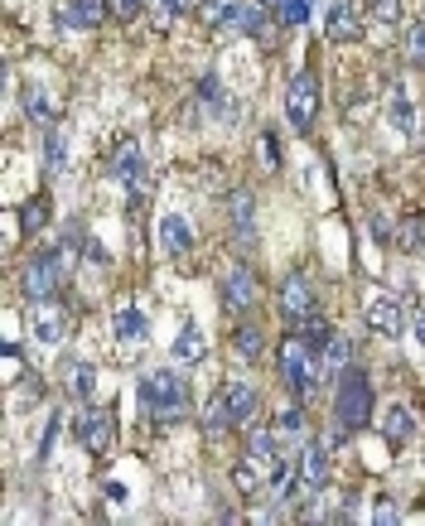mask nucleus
<instances>
[{
	"label": "nucleus",
	"instance_id": "obj_39",
	"mask_svg": "<svg viewBox=\"0 0 425 526\" xmlns=\"http://www.w3.org/2000/svg\"><path fill=\"white\" fill-rule=\"evenodd\" d=\"M372 522H377V526H397V522H401L397 502H387V498H382L377 507H372Z\"/></svg>",
	"mask_w": 425,
	"mask_h": 526
},
{
	"label": "nucleus",
	"instance_id": "obj_42",
	"mask_svg": "<svg viewBox=\"0 0 425 526\" xmlns=\"http://www.w3.org/2000/svg\"><path fill=\"white\" fill-rule=\"evenodd\" d=\"M411 333H416V343L425 348V305L416 309V314H411Z\"/></svg>",
	"mask_w": 425,
	"mask_h": 526
},
{
	"label": "nucleus",
	"instance_id": "obj_8",
	"mask_svg": "<svg viewBox=\"0 0 425 526\" xmlns=\"http://www.w3.org/2000/svg\"><path fill=\"white\" fill-rule=\"evenodd\" d=\"M78 440H83L87 454H112L116 444V411L112 406H87V411H78Z\"/></svg>",
	"mask_w": 425,
	"mask_h": 526
},
{
	"label": "nucleus",
	"instance_id": "obj_41",
	"mask_svg": "<svg viewBox=\"0 0 425 526\" xmlns=\"http://www.w3.org/2000/svg\"><path fill=\"white\" fill-rule=\"evenodd\" d=\"M58 425H63V420H49V435H44V444H39V459H49V449H54V435H58Z\"/></svg>",
	"mask_w": 425,
	"mask_h": 526
},
{
	"label": "nucleus",
	"instance_id": "obj_13",
	"mask_svg": "<svg viewBox=\"0 0 425 526\" xmlns=\"http://www.w3.org/2000/svg\"><path fill=\"white\" fill-rule=\"evenodd\" d=\"M107 169H112V179H121V184H136L145 169V155H141V140L136 136H121L112 145V155H107Z\"/></svg>",
	"mask_w": 425,
	"mask_h": 526
},
{
	"label": "nucleus",
	"instance_id": "obj_15",
	"mask_svg": "<svg viewBox=\"0 0 425 526\" xmlns=\"http://www.w3.org/2000/svg\"><path fill=\"white\" fill-rule=\"evenodd\" d=\"M160 247H165V256H189L194 251V222L179 218V213H170V218H160Z\"/></svg>",
	"mask_w": 425,
	"mask_h": 526
},
{
	"label": "nucleus",
	"instance_id": "obj_40",
	"mask_svg": "<svg viewBox=\"0 0 425 526\" xmlns=\"http://www.w3.org/2000/svg\"><path fill=\"white\" fill-rule=\"evenodd\" d=\"M261 160H266V169H281V145H276V136H261Z\"/></svg>",
	"mask_w": 425,
	"mask_h": 526
},
{
	"label": "nucleus",
	"instance_id": "obj_26",
	"mask_svg": "<svg viewBox=\"0 0 425 526\" xmlns=\"http://www.w3.org/2000/svg\"><path fill=\"white\" fill-rule=\"evenodd\" d=\"M44 222H49V194H34L25 208H20V232L34 237V232H44Z\"/></svg>",
	"mask_w": 425,
	"mask_h": 526
},
{
	"label": "nucleus",
	"instance_id": "obj_33",
	"mask_svg": "<svg viewBox=\"0 0 425 526\" xmlns=\"http://www.w3.org/2000/svg\"><path fill=\"white\" fill-rule=\"evenodd\" d=\"M247 454L271 464V459H276V435H271V430H252V435H247Z\"/></svg>",
	"mask_w": 425,
	"mask_h": 526
},
{
	"label": "nucleus",
	"instance_id": "obj_20",
	"mask_svg": "<svg viewBox=\"0 0 425 526\" xmlns=\"http://www.w3.org/2000/svg\"><path fill=\"white\" fill-rule=\"evenodd\" d=\"M232 348H237V358H247V362H266V333H261V324L242 319V324L232 329Z\"/></svg>",
	"mask_w": 425,
	"mask_h": 526
},
{
	"label": "nucleus",
	"instance_id": "obj_14",
	"mask_svg": "<svg viewBox=\"0 0 425 526\" xmlns=\"http://www.w3.org/2000/svg\"><path fill=\"white\" fill-rule=\"evenodd\" d=\"M295 473L305 488H329V449L319 440H300V459H295Z\"/></svg>",
	"mask_w": 425,
	"mask_h": 526
},
{
	"label": "nucleus",
	"instance_id": "obj_18",
	"mask_svg": "<svg viewBox=\"0 0 425 526\" xmlns=\"http://www.w3.org/2000/svg\"><path fill=\"white\" fill-rule=\"evenodd\" d=\"M107 15V0H63V15L58 25L63 29H97Z\"/></svg>",
	"mask_w": 425,
	"mask_h": 526
},
{
	"label": "nucleus",
	"instance_id": "obj_4",
	"mask_svg": "<svg viewBox=\"0 0 425 526\" xmlns=\"http://www.w3.org/2000/svg\"><path fill=\"white\" fill-rule=\"evenodd\" d=\"M73 261H78V251L63 247V242H58L54 251H39V256L25 266V280H20V290H25L29 305L54 300V290L63 285V276H68V266H73Z\"/></svg>",
	"mask_w": 425,
	"mask_h": 526
},
{
	"label": "nucleus",
	"instance_id": "obj_32",
	"mask_svg": "<svg viewBox=\"0 0 425 526\" xmlns=\"http://www.w3.org/2000/svg\"><path fill=\"white\" fill-rule=\"evenodd\" d=\"M300 338H305L310 348H324V343L334 338V324H329V319H319V314H310V319L300 324Z\"/></svg>",
	"mask_w": 425,
	"mask_h": 526
},
{
	"label": "nucleus",
	"instance_id": "obj_6",
	"mask_svg": "<svg viewBox=\"0 0 425 526\" xmlns=\"http://www.w3.org/2000/svg\"><path fill=\"white\" fill-rule=\"evenodd\" d=\"M218 295H223V309L227 314H252L256 300H261V280L247 261H232L223 271V285H218Z\"/></svg>",
	"mask_w": 425,
	"mask_h": 526
},
{
	"label": "nucleus",
	"instance_id": "obj_43",
	"mask_svg": "<svg viewBox=\"0 0 425 526\" xmlns=\"http://www.w3.org/2000/svg\"><path fill=\"white\" fill-rule=\"evenodd\" d=\"M266 5H285V0H266Z\"/></svg>",
	"mask_w": 425,
	"mask_h": 526
},
{
	"label": "nucleus",
	"instance_id": "obj_35",
	"mask_svg": "<svg viewBox=\"0 0 425 526\" xmlns=\"http://www.w3.org/2000/svg\"><path fill=\"white\" fill-rule=\"evenodd\" d=\"M276 430H281V435H300V440H305V435H310V430H305V411H300V406H290V411H281V420H276Z\"/></svg>",
	"mask_w": 425,
	"mask_h": 526
},
{
	"label": "nucleus",
	"instance_id": "obj_19",
	"mask_svg": "<svg viewBox=\"0 0 425 526\" xmlns=\"http://www.w3.org/2000/svg\"><path fill=\"white\" fill-rule=\"evenodd\" d=\"M63 391H68L73 401H92V391H97V367L83 358H73L63 367Z\"/></svg>",
	"mask_w": 425,
	"mask_h": 526
},
{
	"label": "nucleus",
	"instance_id": "obj_2",
	"mask_svg": "<svg viewBox=\"0 0 425 526\" xmlns=\"http://www.w3.org/2000/svg\"><path fill=\"white\" fill-rule=\"evenodd\" d=\"M334 420H339L343 435L368 430V420H372V377L368 372L348 367V372L339 377V391H334Z\"/></svg>",
	"mask_w": 425,
	"mask_h": 526
},
{
	"label": "nucleus",
	"instance_id": "obj_1",
	"mask_svg": "<svg viewBox=\"0 0 425 526\" xmlns=\"http://www.w3.org/2000/svg\"><path fill=\"white\" fill-rule=\"evenodd\" d=\"M141 411L155 425H179L189 416V387L179 372H145L141 377Z\"/></svg>",
	"mask_w": 425,
	"mask_h": 526
},
{
	"label": "nucleus",
	"instance_id": "obj_23",
	"mask_svg": "<svg viewBox=\"0 0 425 526\" xmlns=\"http://www.w3.org/2000/svg\"><path fill=\"white\" fill-rule=\"evenodd\" d=\"M227 213H232V227H237V237H242V242H252V237H256V232H252V218H256L252 194H232V198H227Z\"/></svg>",
	"mask_w": 425,
	"mask_h": 526
},
{
	"label": "nucleus",
	"instance_id": "obj_16",
	"mask_svg": "<svg viewBox=\"0 0 425 526\" xmlns=\"http://www.w3.org/2000/svg\"><path fill=\"white\" fill-rule=\"evenodd\" d=\"M382 435H387L392 449H406V444L416 440L421 425H416V416H411V406H387V411H382Z\"/></svg>",
	"mask_w": 425,
	"mask_h": 526
},
{
	"label": "nucleus",
	"instance_id": "obj_3",
	"mask_svg": "<svg viewBox=\"0 0 425 526\" xmlns=\"http://www.w3.org/2000/svg\"><path fill=\"white\" fill-rule=\"evenodd\" d=\"M281 377H285V387L295 391V401L305 406L310 401V391L319 387V367H324V358H319V348H310L300 333H290L281 343Z\"/></svg>",
	"mask_w": 425,
	"mask_h": 526
},
{
	"label": "nucleus",
	"instance_id": "obj_25",
	"mask_svg": "<svg viewBox=\"0 0 425 526\" xmlns=\"http://www.w3.org/2000/svg\"><path fill=\"white\" fill-rule=\"evenodd\" d=\"M25 116L34 126H54V102L44 87H25Z\"/></svg>",
	"mask_w": 425,
	"mask_h": 526
},
{
	"label": "nucleus",
	"instance_id": "obj_34",
	"mask_svg": "<svg viewBox=\"0 0 425 526\" xmlns=\"http://www.w3.org/2000/svg\"><path fill=\"white\" fill-rule=\"evenodd\" d=\"M368 15L377 25H401V0H368Z\"/></svg>",
	"mask_w": 425,
	"mask_h": 526
},
{
	"label": "nucleus",
	"instance_id": "obj_22",
	"mask_svg": "<svg viewBox=\"0 0 425 526\" xmlns=\"http://www.w3.org/2000/svg\"><path fill=\"white\" fill-rule=\"evenodd\" d=\"M112 329L121 343H141V338H150V319H145L141 309H121L112 319Z\"/></svg>",
	"mask_w": 425,
	"mask_h": 526
},
{
	"label": "nucleus",
	"instance_id": "obj_11",
	"mask_svg": "<svg viewBox=\"0 0 425 526\" xmlns=\"http://www.w3.org/2000/svg\"><path fill=\"white\" fill-rule=\"evenodd\" d=\"M29 333H34V343L58 348V343L68 338V309L54 305V300H39V305H34V314H29Z\"/></svg>",
	"mask_w": 425,
	"mask_h": 526
},
{
	"label": "nucleus",
	"instance_id": "obj_30",
	"mask_svg": "<svg viewBox=\"0 0 425 526\" xmlns=\"http://www.w3.org/2000/svg\"><path fill=\"white\" fill-rule=\"evenodd\" d=\"M401 54H406V63H411V68H425V25H406Z\"/></svg>",
	"mask_w": 425,
	"mask_h": 526
},
{
	"label": "nucleus",
	"instance_id": "obj_28",
	"mask_svg": "<svg viewBox=\"0 0 425 526\" xmlns=\"http://www.w3.org/2000/svg\"><path fill=\"white\" fill-rule=\"evenodd\" d=\"M319 358H324V367H329V372H343V367H348V358H353V343H348L343 333H334V338L319 348Z\"/></svg>",
	"mask_w": 425,
	"mask_h": 526
},
{
	"label": "nucleus",
	"instance_id": "obj_27",
	"mask_svg": "<svg viewBox=\"0 0 425 526\" xmlns=\"http://www.w3.org/2000/svg\"><path fill=\"white\" fill-rule=\"evenodd\" d=\"M194 5H199V0H150V10H155V25H160V29H170L174 20H184Z\"/></svg>",
	"mask_w": 425,
	"mask_h": 526
},
{
	"label": "nucleus",
	"instance_id": "obj_31",
	"mask_svg": "<svg viewBox=\"0 0 425 526\" xmlns=\"http://www.w3.org/2000/svg\"><path fill=\"white\" fill-rule=\"evenodd\" d=\"M194 10H199V20L203 25H227V15H232V10H237V0H199V5H194Z\"/></svg>",
	"mask_w": 425,
	"mask_h": 526
},
{
	"label": "nucleus",
	"instance_id": "obj_5",
	"mask_svg": "<svg viewBox=\"0 0 425 526\" xmlns=\"http://www.w3.org/2000/svg\"><path fill=\"white\" fill-rule=\"evenodd\" d=\"M261 411V396L247 382H223L213 406H208V430H223V425H247Z\"/></svg>",
	"mask_w": 425,
	"mask_h": 526
},
{
	"label": "nucleus",
	"instance_id": "obj_9",
	"mask_svg": "<svg viewBox=\"0 0 425 526\" xmlns=\"http://www.w3.org/2000/svg\"><path fill=\"white\" fill-rule=\"evenodd\" d=\"M310 314H314V285H310V276H305V271H290V276L281 280V319L300 329Z\"/></svg>",
	"mask_w": 425,
	"mask_h": 526
},
{
	"label": "nucleus",
	"instance_id": "obj_36",
	"mask_svg": "<svg viewBox=\"0 0 425 526\" xmlns=\"http://www.w3.org/2000/svg\"><path fill=\"white\" fill-rule=\"evenodd\" d=\"M63 160H68V150H63V131H54V126H49V174H58V169H63Z\"/></svg>",
	"mask_w": 425,
	"mask_h": 526
},
{
	"label": "nucleus",
	"instance_id": "obj_7",
	"mask_svg": "<svg viewBox=\"0 0 425 526\" xmlns=\"http://www.w3.org/2000/svg\"><path fill=\"white\" fill-rule=\"evenodd\" d=\"M285 116H290L295 131H310L314 126V116H319V78H314L310 68L295 73L290 87H285Z\"/></svg>",
	"mask_w": 425,
	"mask_h": 526
},
{
	"label": "nucleus",
	"instance_id": "obj_38",
	"mask_svg": "<svg viewBox=\"0 0 425 526\" xmlns=\"http://www.w3.org/2000/svg\"><path fill=\"white\" fill-rule=\"evenodd\" d=\"M107 10H112L116 20H136L145 10V0H107Z\"/></svg>",
	"mask_w": 425,
	"mask_h": 526
},
{
	"label": "nucleus",
	"instance_id": "obj_29",
	"mask_svg": "<svg viewBox=\"0 0 425 526\" xmlns=\"http://www.w3.org/2000/svg\"><path fill=\"white\" fill-rule=\"evenodd\" d=\"M392 237H397V247H401V251H421V247H425V218H416V213H411V218L401 222Z\"/></svg>",
	"mask_w": 425,
	"mask_h": 526
},
{
	"label": "nucleus",
	"instance_id": "obj_12",
	"mask_svg": "<svg viewBox=\"0 0 425 526\" xmlns=\"http://www.w3.org/2000/svg\"><path fill=\"white\" fill-rule=\"evenodd\" d=\"M363 319H368V329L377 333V338H401V333H406V309H401L397 295H372Z\"/></svg>",
	"mask_w": 425,
	"mask_h": 526
},
{
	"label": "nucleus",
	"instance_id": "obj_24",
	"mask_svg": "<svg viewBox=\"0 0 425 526\" xmlns=\"http://www.w3.org/2000/svg\"><path fill=\"white\" fill-rule=\"evenodd\" d=\"M174 358L179 362H203V333H199V324H184L179 329V338H174Z\"/></svg>",
	"mask_w": 425,
	"mask_h": 526
},
{
	"label": "nucleus",
	"instance_id": "obj_17",
	"mask_svg": "<svg viewBox=\"0 0 425 526\" xmlns=\"http://www.w3.org/2000/svg\"><path fill=\"white\" fill-rule=\"evenodd\" d=\"M271 20V10H266V0H237V10L227 15V34H261Z\"/></svg>",
	"mask_w": 425,
	"mask_h": 526
},
{
	"label": "nucleus",
	"instance_id": "obj_21",
	"mask_svg": "<svg viewBox=\"0 0 425 526\" xmlns=\"http://www.w3.org/2000/svg\"><path fill=\"white\" fill-rule=\"evenodd\" d=\"M266 473H271V464L266 459H256V454H247L237 469H232V483H237V493H261V483H266Z\"/></svg>",
	"mask_w": 425,
	"mask_h": 526
},
{
	"label": "nucleus",
	"instance_id": "obj_37",
	"mask_svg": "<svg viewBox=\"0 0 425 526\" xmlns=\"http://www.w3.org/2000/svg\"><path fill=\"white\" fill-rule=\"evenodd\" d=\"M392 121H397V126H401V136H411V131H416V111L406 107L401 97H397V102H392Z\"/></svg>",
	"mask_w": 425,
	"mask_h": 526
},
{
	"label": "nucleus",
	"instance_id": "obj_10",
	"mask_svg": "<svg viewBox=\"0 0 425 526\" xmlns=\"http://www.w3.org/2000/svg\"><path fill=\"white\" fill-rule=\"evenodd\" d=\"M324 34H329V44H358L363 39V10H358V0H329Z\"/></svg>",
	"mask_w": 425,
	"mask_h": 526
}]
</instances>
